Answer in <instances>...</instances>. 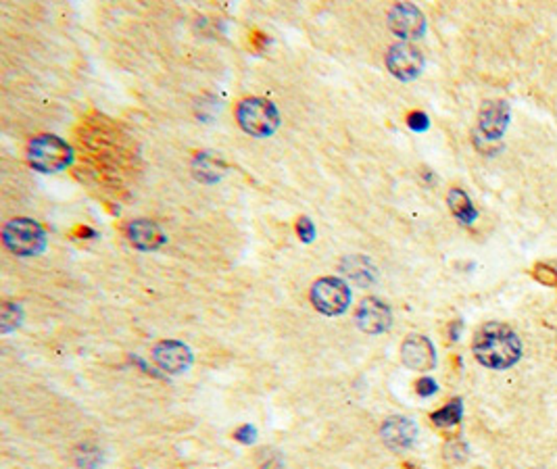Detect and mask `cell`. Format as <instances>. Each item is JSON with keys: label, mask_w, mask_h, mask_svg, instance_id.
<instances>
[{"label": "cell", "mask_w": 557, "mask_h": 469, "mask_svg": "<svg viewBox=\"0 0 557 469\" xmlns=\"http://www.w3.org/2000/svg\"><path fill=\"white\" fill-rule=\"evenodd\" d=\"M193 351L190 346L180 342V340H161L153 346V361L159 367L161 371L172 373V376H178V373H184L193 365Z\"/></svg>", "instance_id": "cell-7"}, {"label": "cell", "mask_w": 557, "mask_h": 469, "mask_svg": "<svg viewBox=\"0 0 557 469\" xmlns=\"http://www.w3.org/2000/svg\"><path fill=\"white\" fill-rule=\"evenodd\" d=\"M3 242L15 257H33L46 249V232L30 217H15L3 228Z\"/></svg>", "instance_id": "cell-4"}, {"label": "cell", "mask_w": 557, "mask_h": 469, "mask_svg": "<svg viewBox=\"0 0 557 469\" xmlns=\"http://www.w3.org/2000/svg\"><path fill=\"white\" fill-rule=\"evenodd\" d=\"M341 269L345 276L351 277V282L359 284V286H368V284L376 280V267H373L372 261H368L362 255L346 257Z\"/></svg>", "instance_id": "cell-15"}, {"label": "cell", "mask_w": 557, "mask_h": 469, "mask_svg": "<svg viewBox=\"0 0 557 469\" xmlns=\"http://www.w3.org/2000/svg\"><path fill=\"white\" fill-rule=\"evenodd\" d=\"M297 234L303 242H311L316 238V226L309 217H298L297 221Z\"/></svg>", "instance_id": "cell-19"}, {"label": "cell", "mask_w": 557, "mask_h": 469, "mask_svg": "<svg viewBox=\"0 0 557 469\" xmlns=\"http://www.w3.org/2000/svg\"><path fill=\"white\" fill-rule=\"evenodd\" d=\"M193 174L196 180L205 182V183H213L222 178L223 174H226V165H223V161L220 156L212 155L209 151L199 153L194 156L193 163Z\"/></svg>", "instance_id": "cell-14"}, {"label": "cell", "mask_w": 557, "mask_h": 469, "mask_svg": "<svg viewBox=\"0 0 557 469\" xmlns=\"http://www.w3.org/2000/svg\"><path fill=\"white\" fill-rule=\"evenodd\" d=\"M401 359L413 371H430L437 365V352L430 340L422 334H411L401 344Z\"/></svg>", "instance_id": "cell-10"}, {"label": "cell", "mask_w": 557, "mask_h": 469, "mask_svg": "<svg viewBox=\"0 0 557 469\" xmlns=\"http://www.w3.org/2000/svg\"><path fill=\"white\" fill-rule=\"evenodd\" d=\"M22 319H24L22 305L5 303L3 311H0V330H3V334H9V332L17 330L19 325H22Z\"/></svg>", "instance_id": "cell-17"}, {"label": "cell", "mask_w": 557, "mask_h": 469, "mask_svg": "<svg viewBox=\"0 0 557 469\" xmlns=\"http://www.w3.org/2000/svg\"><path fill=\"white\" fill-rule=\"evenodd\" d=\"M389 27L395 36L403 40H416L424 36L426 19L424 13L411 3H399L389 11Z\"/></svg>", "instance_id": "cell-9"}, {"label": "cell", "mask_w": 557, "mask_h": 469, "mask_svg": "<svg viewBox=\"0 0 557 469\" xmlns=\"http://www.w3.org/2000/svg\"><path fill=\"white\" fill-rule=\"evenodd\" d=\"M474 355L488 370H507L522 357V342L504 324H486L474 336Z\"/></svg>", "instance_id": "cell-1"}, {"label": "cell", "mask_w": 557, "mask_h": 469, "mask_svg": "<svg viewBox=\"0 0 557 469\" xmlns=\"http://www.w3.org/2000/svg\"><path fill=\"white\" fill-rule=\"evenodd\" d=\"M355 322L357 328L363 332V334H384L386 330L392 325V311L389 305L384 301H380L376 296H368L359 303L357 313H355Z\"/></svg>", "instance_id": "cell-8"}, {"label": "cell", "mask_w": 557, "mask_h": 469, "mask_svg": "<svg viewBox=\"0 0 557 469\" xmlns=\"http://www.w3.org/2000/svg\"><path fill=\"white\" fill-rule=\"evenodd\" d=\"M407 126L411 127L413 132H424L428 130V126H430V121H428V117L424 113H411L410 117H407Z\"/></svg>", "instance_id": "cell-21"}, {"label": "cell", "mask_w": 557, "mask_h": 469, "mask_svg": "<svg viewBox=\"0 0 557 469\" xmlns=\"http://www.w3.org/2000/svg\"><path fill=\"white\" fill-rule=\"evenodd\" d=\"M447 201H449V209L453 211V215L458 217L461 223H466V226H470L477 220V209H474L470 196H467L464 190L453 188L449 196H447Z\"/></svg>", "instance_id": "cell-16"}, {"label": "cell", "mask_w": 557, "mask_h": 469, "mask_svg": "<svg viewBox=\"0 0 557 469\" xmlns=\"http://www.w3.org/2000/svg\"><path fill=\"white\" fill-rule=\"evenodd\" d=\"M234 438L239 440V443H242V445H253L255 438H257V430L250 424H244V426L239 427V430L234 432Z\"/></svg>", "instance_id": "cell-20"}, {"label": "cell", "mask_w": 557, "mask_h": 469, "mask_svg": "<svg viewBox=\"0 0 557 469\" xmlns=\"http://www.w3.org/2000/svg\"><path fill=\"white\" fill-rule=\"evenodd\" d=\"M461 419V400H451L449 405L443 407V409L437 411L432 416V421L440 427L455 426Z\"/></svg>", "instance_id": "cell-18"}, {"label": "cell", "mask_w": 557, "mask_h": 469, "mask_svg": "<svg viewBox=\"0 0 557 469\" xmlns=\"http://www.w3.org/2000/svg\"><path fill=\"white\" fill-rule=\"evenodd\" d=\"M236 119L244 132L255 138H268L280 127V111L269 98L250 97L244 98L236 108Z\"/></svg>", "instance_id": "cell-2"}, {"label": "cell", "mask_w": 557, "mask_h": 469, "mask_svg": "<svg viewBox=\"0 0 557 469\" xmlns=\"http://www.w3.org/2000/svg\"><path fill=\"white\" fill-rule=\"evenodd\" d=\"M386 67L397 80H416L424 70V57L416 46L410 42L392 44L386 52Z\"/></svg>", "instance_id": "cell-6"}, {"label": "cell", "mask_w": 557, "mask_h": 469, "mask_svg": "<svg viewBox=\"0 0 557 469\" xmlns=\"http://www.w3.org/2000/svg\"><path fill=\"white\" fill-rule=\"evenodd\" d=\"M126 236L138 250H157L167 242V236L151 220H134L126 226Z\"/></svg>", "instance_id": "cell-13"}, {"label": "cell", "mask_w": 557, "mask_h": 469, "mask_svg": "<svg viewBox=\"0 0 557 469\" xmlns=\"http://www.w3.org/2000/svg\"><path fill=\"white\" fill-rule=\"evenodd\" d=\"M309 296L314 307L328 317L343 315L351 305V288L346 286L345 280L335 276L319 277L314 286H311Z\"/></svg>", "instance_id": "cell-5"}, {"label": "cell", "mask_w": 557, "mask_h": 469, "mask_svg": "<svg viewBox=\"0 0 557 469\" xmlns=\"http://www.w3.org/2000/svg\"><path fill=\"white\" fill-rule=\"evenodd\" d=\"M437 390H439V386L430 378H422L418 382V394H420V397H432V394L437 392Z\"/></svg>", "instance_id": "cell-22"}, {"label": "cell", "mask_w": 557, "mask_h": 469, "mask_svg": "<svg viewBox=\"0 0 557 469\" xmlns=\"http://www.w3.org/2000/svg\"><path fill=\"white\" fill-rule=\"evenodd\" d=\"M27 159L32 167L42 174L63 172L73 163V148L63 138L52 134L36 136L27 148Z\"/></svg>", "instance_id": "cell-3"}, {"label": "cell", "mask_w": 557, "mask_h": 469, "mask_svg": "<svg viewBox=\"0 0 557 469\" xmlns=\"http://www.w3.org/2000/svg\"><path fill=\"white\" fill-rule=\"evenodd\" d=\"M380 436H382V443L392 448V451H405V448L416 443L418 427L410 417L392 416L384 419L382 427H380Z\"/></svg>", "instance_id": "cell-11"}, {"label": "cell", "mask_w": 557, "mask_h": 469, "mask_svg": "<svg viewBox=\"0 0 557 469\" xmlns=\"http://www.w3.org/2000/svg\"><path fill=\"white\" fill-rule=\"evenodd\" d=\"M509 124V105L505 100H488L480 108L478 130L488 140H497L505 134Z\"/></svg>", "instance_id": "cell-12"}]
</instances>
